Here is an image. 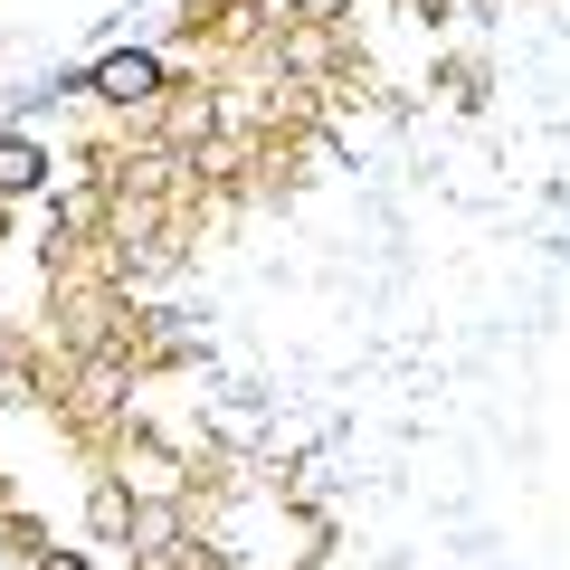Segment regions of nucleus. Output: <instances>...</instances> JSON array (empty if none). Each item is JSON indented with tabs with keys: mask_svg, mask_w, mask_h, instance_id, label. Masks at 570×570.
I'll return each mask as SVG.
<instances>
[{
	"mask_svg": "<svg viewBox=\"0 0 570 570\" xmlns=\"http://www.w3.org/2000/svg\"><path fill=\"white\" fill-rule=\"evenodd\" d=\"M153 86H163V67L142 58V48H124V58H105V67H96V96H115V105H142Z\"/></svg>",
	"mask_w": 570,
	"mask_h": 570,
	"instance_id": "f257e3e1",
	"label": "nucleus"
},
{
	"mask_svg": "<svg viewBox=\"0 0 570 570\" xmlns=\"http://www.w3.org/2000/svg\"><path fill=\"white\" fill-rule=\"evenodd\" d=\"M39 181H48L39 142H0V190H39Z\"/></svg>",
	"mask_w": 570,
	"mask_h": 570,
	"instance_id": "f03ea898",
	"label": "nucleus"
},
{
	"mask_svg": "<svg viewBox=\"0 0 570 570\" xmlns=\"http://www.w3.org/2000/svg\"><path fill=\"white\" fill-rule=\"evenodd\" d=\"M39 570H86V561H77V551H58V561H39Z\"/></svg>",
	"mask_w": 570,
	"mask_h": 570,
	"instance_id": "7ed1b4c3",
	"label": "nucleus"
}]
</instances>
